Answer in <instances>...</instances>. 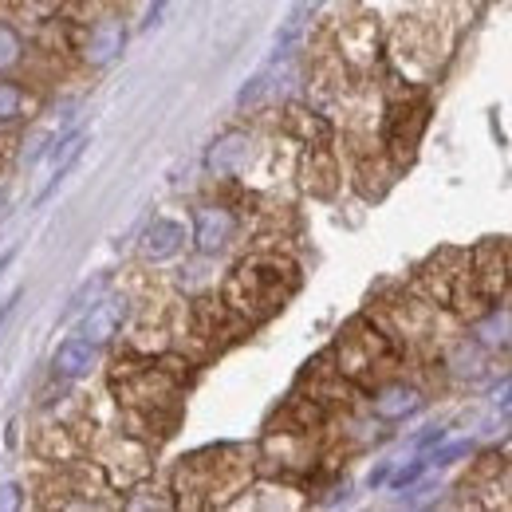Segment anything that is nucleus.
Listing matches in <instances>:
<instances>
[{
  "label": "nucleus",
  "mask_w": 512,
  "mask_h": 512,
  "mask_svg": "<svg viewBox=\"0 0 512 512\" xmlns=\"http://www.w3.org/2000/svg\"><path fill=\"white\" fill-rule=\"evenodd\" d=\"M95 363H99V343H95V339H87V335L67 339L64 347L56 351V359H52L56 375H64V379H83Z\"/></svg>",
  "instance_id": "f257e3e1"
},
{
  "label": "nucleus",
  "mask_w": 512,
  "mask_h": 512,
  "mask_svg": "<svg viewBox=\"0 0 512 512\" xmlns=\"http://www.w3.org/2000/svg\"><path fill=\"white\" fill-rule=\"evenodd\" d=\"M229 237H233V213H225V209H201L197 213L193 241L201 253H221Z\"/></svg>",
  "instance_id": "f03ea898"
},
{
  "label": "nucleus",
  "mask_w": 512,
  "mask_h": 512,
  "mask_svg": "<svg viewBox=\"0 0 512 512\" xmlns=\"http://www.w3.org/2000/svg\"><path fill=\"white\" fill-rule=\"evenodd\" d=\"M245 158H249V138H245V134H225V138H217V142L209 146L205 166L225 178V174H237V170L245 166Z\"/></svg>",
  "instance_id": "7ed1b4c3"
},
{
  "label": "nucleus",
  "mask_w": 512,
  "mask_h": 512,
  "mask_svg": "<svg viewBox=\"0 0 512 512\" xmlns=\"http://www.w3.org/2000/svg\"><path fill=\"white\" fill-rule=\"evenodd\" d=\"M182 245H186V229L178 221H154L142 237V256L146 260H170Z\"/></svg>",
  "instance_id": "20e7f679"
},
{
  "label": "nucleus",
  "mask_w": 512,
  "mask_h": 512,
  "mask_svg": "<svg viewBox=\"0 0 512 512\" xmlns=\"http://www.w3.org/2000/svg\"><path fill=\"white\" fill-rule=\"evenodd\" d=\"M127 316V300H99L95 304V312L83 320V331L79 335H87V339H107V335H115L119 331V323Z\"/></svg>",
  "instance_id": "39448f33"
},
{
  "label": "nucleus",
  "mask_w": 512,
  "mask_h": 512,
  "mask_svg": "<svg viewBox=\"0 0 512 512\" xmlns=\"http://www.w3.org/2000/svg\"><path fill=\"white\" fill-rule=\"evenodd\" d=\"M123 40H127V28H123L119 20L99 24V28H95V36H91V60H95V64L115 60V56L123 52Z\"/></svg>",
  "instance_id": "423d86ee"
},
{
  "label": "nucleus",
  "mask_w": 512,
  "mask_h": 512,
  "mask_svg": "<svg viewBox=\"0 0 512 512\" xmlns=\"http://www.w3.org/2000/svg\"><path fill=\"white\" fill-rule=\"evenodd\" d=\"M418 406H422V398H418L414 386H390V390H383V394L375 398V410H379L383 418H406V414H414Z\"/></svg>",
  "instance_id": "0eeeda50"
},
{
  "label": "nucleus",
  "mask_w": 512,
  "mask_h": 512,
  "mask_svg": "<svg viewBox=\"0 0 512 512\" xmlns=\"http://www.w3.org/2000/svg\"><path fill=\"white\" fill-rule=\"evenodd\" d=\"M477 339L485 347H509L512 343V308H497L489 320L477 323Z\"/></svg>",
  "instance_id": "6e6552de"
},
{
  "label": "nucleus",
  "mask_w": 512,
  "mask_h": 512,
  "mask_svg": "<svg viewBox=\"0 0 512 512\" xmlns=\"http://www.w3.org/2000/svg\"><path fill=\"white\" fill-rule=\"evenodd\" d=\"M99 288H103V276H95L91 284H83V288H79V292L71 296V304H67V312H64V316H75V312H83V308H91L87 300H91V296H95Z\"/></svg>",
  "instance_id": "1a4fd4ad"
},
{
  "label": "nucleus",
  "mask_w": 512,
  "mask_h": 512,
  "mask_svg": "<svg viewBox=\"0 0 512 512\" xmlns=\"http://www.w3.org/2000/svg\"><path fill=\"white\" fill-rule=\"evenodd\" d=\"M426 465H430V461H414V465H402V469L394 473V481H390V485H394V489H406V485H414V481L426 473Z\"/></svg>",
  "instance_id": "9d476101"
},
{
  "label": "nucleus",
  "mask_w": 512,
  "mask_h": 512,
  "mask_svg": "<svg viewBox=\"0 0 512 512\" xmlns=\"http://www.w3.org/2000/svg\"><path fill=\"white\" fill-rule=\"evenodd\" d=\"M16 103H20V99H16V91H8V87H0V123L16 115Z\"/></svg>",
  "instance_id": "9b49d317"
},
{
  "label": "nucleus",
  "mask_w": 512,
  "mask_h": 512,
  "mask_svg": "<svg viewBox=\"0 0 512 512\" xmlns=\"http://www.w3.org/2000/svg\"><path fill=\"white\" fill-rule=\"evenodd\" d=\"M166 4H170V0H154V4H150V12H146V20H142V28H146V32L162 24V12H166Z\"/></svg>",
  "instance_id": "f8f14e48"
},
{
  "label": "nucleus",
  "mask_w": 512,
  "mask_h": 512,
  "mask_svg": "<svg viewBox=\"0 0 512 512\" xmlns=\"http://www.w3.org/2000/svg\"><path fill=\"white\" fill-rule=\"evenodd\" d=\"M12 56H16V40H12V36H8L4 28H0V67L8 64Z\"/></svg>",
  "instance_id": "ddd939ff"
},
{
  "label": "nucleus",
  "mask_w": 512,
  "mask_h": 512,
  "mask_svg": "<svg viewBox=\"0 0 512 512\" xmlns=\"http://www.w3.org/2000/svg\"><path fill=\"white\" fill-rule=\"evenodd\" d=\"M497 410H505V414H512V383L497 386Z\"/></svg>",
  "instance_id": "4468645a"
},
{
  "label": "nucleus",
  "mask_w": 512,
  "mask_h": 512,
  "mask_svg": "<svg viewBox=\"0 0 512 512\" xmlns=\"http://www.w3.org/2000/svg\"><path fill=\"white\" fill-rule=\"evenodd\" d=\"M16 300H20V296H8V300L0 304V331H4V323H8V316L16 312Z\"/></svg>",
  "instance_id": "2eb2a0df"
},
{
  "label": "nucleus",
  "mask_w": 512,
  "mask_h": 512,
  "mask_svg": "<svg viewBox=\"0 0 512 512\" xmlns=\"http://www.w3.org/2000/svg\"><path fill=\"white\" fill-rule=\"evenodd\" d=\"M8 264H12V253H4V256H0V276H4V268H8Z\"/></svg>",
  "instance_id": "dca6fc26"
}]
</instances>
